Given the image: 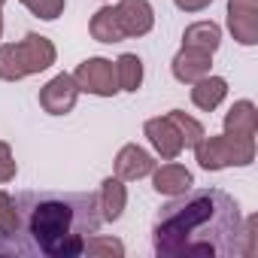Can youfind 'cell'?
<instances>
[{"mask_svg": "<svg viewBox=\"0 0 258 258\" xmlns=\"http://www.w3.org/2000/svg\"><path fill=\"white\" fill-rule=\"evenodd\" d=\"M240 204L222 188H188L170 198L152 225V249L158 258H231L240 255Z\"/></svg>", "mask_w": 258, "mask_h": 258, "instance_id": "6da1fadb", "label": "cell"}, {"mask_svg": "<svg viewBox=\"0 0 258 258\" xmlns=\"http://www.w3.org/2000/svg\"><path fill=\"white\" fill-rule=\"evenodd\" d=\"M25 255L76 258L88 234L100 231L97 191H19L16 198Z\"/></svg>", "mask_w": 258, "mask_h": 258, "instance_id": "7a4b0ae2", "label": "cell"}, {"mask_svg": "<svg viewBox=\"0 0 258 258\" xmlns=\"http://www.w3.org/2000/svg\"><path fill=\"white\" fill-rule=\"evenodd\" d=\"M58 52L55 43L43 34H25L19 43H4L0 46V79L4 82H19L34 73H43L55 64Z\"/></svg>", "mask_w": 258, "mask_h": 258, "instance_id": "3957f363", "label": "cell"}, {"mask_svg": "<svg viewBox=\"0 0 258 258\" xmlns=\"http://www.w3.org/2000/svg\"><path fill=\"white\" fill-rule=\"evenodd\" d=\"M195 161L201 170H225V167H249L255 161V137L219 134L201 137L195 146Z\"/></svg>", "mask_w": 258, "mask_h": 258, "instance_id": "277c9868", "label": "cell"}, {"mask_svg": "<svg viewBox=\"0 0 258 258\" xmlns=\"http://www.w3.org/2000/svg\"><path fill=\"white\" fill-rule=\"evenodd\" d=\"M76 88L94 97H115L118 94V79H115V61L109 58H85L73 70Z\"/></svg>", "mask_w": 258, "mask_h": 258, "instance_id": "5b68a950", "label": "cell"}, {"mask_svg": "<svg viewBox=\"0 0 258 258\" xmlns=\"http://www.w3.org/2000/svg\"><path fill=\"white\" fill-rule=\"evenodd\" d=\"M79 94H82V91L76 88L73 73H58V76H52V79L40 88V106H43V112H49V115H67V112H73Z\"/></svg>", "mask_w": 258, "mask_h": 258, "instance_id": "8992f818", "label": "cell"}, {"mask_svg": "<svg viewBox=\"0 0 258 258\" xmlns=\"http://www.w3.org/2000/svg\"><path fill=\"white\" fill-rule=\"evenodd\" d=\"M143 134H146L149 146H152L164 161L179 158V155H182V149H185L182 134L176 131V124H173L167 115H155V118H149V121L143 124Z\"/></svg>", "mask_w": 258, "mask_h": 258, "instance_id": "52a82bcc", "label": "cell"}, {"mask_svg": "<svg viewBox=\"0 0 258 258\" xmlns=\"http://www.w3.org/2000/svg\"><path fill=\"white\" fill-rule=\"evenodd\" d=\"M115 13L124 37H146L155 28V10L149 0H118Z\"/></svg>", "mask_w": 258, "mask_h": 258, "instance_id": "ba28073f", "label": "cell"}, {"mask_svg": "<svg viewBox=\"0 0 258 258\" xmlns=\"http://www.w3.org/2000/svg\"><path fill=\"white\" fill-rule=\"evenodd\" d=\"M0 255H25L22 243V222L13 195L0 188Z\"/></svg>", "mask_w": 258, "mask_h": 258, "instance_id": "9c48e42d", "label": "cell"}, {"mask_svg": "<svg viewBox=\"0 0 258 258\" xmlns=\"http://www.w3.org/2000/svg\"><path fill=\"white\" fill-rule=\"evenodd\" d=\"M210 70H213V55L201 52V49H191V46H182L170 61V73L182 85H191V82L210 76Z\"/></svg>", "mask_w": 258, "mask_h": 258, "instance_id": "30bf717a", "label": "cell"}, {"mask_svg": "<svg viewBox=\"0 0 258 258\" xmlns=\"http://www.w3.org/2000/svg\"><path fill=\"white\" fill-rule=\"evenodd\" d=\"M115 176L118 179H124V182H134V179H143V176H149L152 170H155V158L143 149V146H137V143H127V146H121L118 149V155H115Z\"/></svg>", "mask_w": 258, "mask_h": 258, "instance_id": "8fae6325", "label": "cell"}, {"mask_svg": "<svg viewBox=\"0 0 258 258\" xmlns=\"http://www.w3.org/2000/svg\"><path fill=\"white\" fill-rule=\"evenodd\" d=\"M149 176H152V188L158 195H164V198H176V195H182V191H188L195 185L191 170L185 164H176V158L167 161V164H161V167L155 164V170Z\"/></svg>", "mask_w": 258, "mask_h": 258, "instance_id": "7c38bea8", "label": "cell"}, {"mask_svg": "<svg viewBox=\"0 0 258 258\" xmlns=\"http://www.w3.org/2000/svg\"><path fill=\"white\" fill-rule=\"evenodd\" d=\"M97 204H100V219L103 222H118L124 207H127V188H124V179L118 176H106L100 182V191H97Z\"/></svg>", "mask_w": 258, "mask_h": 258, "instance_id": "4fadbf2b", "label": "cell"}, {"mask_svg": "<svg viewBox=\"0 0 258 258\" xmlns=\"http://www.w3.org/2000/svg\"><path fill=\"white\" fill-rule=\"evenodd\" d=\"M228 97V79L222 76H204L198 82H191V103L201 109V112H213L222 106V100Z\"/></svg>", "mask_w": 258, "mask_h": 258, "instance_id": "5bb4252c", "label": "cell"}, {"mask_svg": "<svg viewBox=\"0 0 258 258\" xmlns=\"http://www.w3.org/2000/svg\"><path fill=\"white\" fill-rule=\"evenodd\" d=\"M88 34H91V40H97V43H121V40H127L124 31H121V25H118V13H115L112 4L100 7V10L91 16Z\"/></svg>", "mask_w": 258, "mask_h": 258, "instance_id": "9a60e30c", "label": "cell"}, {"mask_svg": "<svg viewBox=\"0 0 258 258\" xmlns=\"http://www.w3.org/2000/svg\"><path fill=\"white\" fill-rule=\"evenodd\" d=\"M225 134H240V137L258 134V109L252 100H237L225 112Z\"/></svg>", "mask_w": 258, "mask_h": 258, "instance_id": "2e32d148", "label": "cell"}, {"mask_svg": "<svg viewBox=\"0 0 258 258\" xmlns=\"http://www.w3.org/2000/svg\"><path fill=\"white\" fill-rule=\"evenodd\" d=\"M182 46H191V49H201V52H210L216 55L219 46H222V28L210 19L204 22H195L182 31Z\"/></svg>", "mask_w": 258, "mask_h": 258, "instance_id": "e0dca14e", "label": "cell"}, {"mask_svg": "<svg viewBox=\"0 0 258 258\" xmlns=\"http://www.w3.org/2000/svg\"><path fill=\"white\" fill-rule=\"evenodd\" d=\"M115 79H118V91H131V94L140 91V85H143V61H140V55H134V52L118 55Z\"/></svg>", "mask_w": 258, "mask_h": 258, "instance_id": "ac0fdd59", "label": "cell"}, {"mask_svg": "<svg viewBox=\"0 0 258 258\" xmlns=\"http://www.w3.org/2000/svg\"><path fill=\"white\" fill-rule=\"evenodd\" d=\"M82 255L88 258H121L124 255V243L115 237H103V234H88V240L82 243Z\"/></svg>", "mask_w": 258, "mask_h": 258, "instance_id": "d6986e66", "label": "cell"}, {"mask_svg": "<svg viewBox=\"0 0 258 258\" xmlns=\"http://www.w3.org/2000/svg\"><path fill=\"white\" fill-rule=\"evenodd\" d=\"M167 118L176 124V131L182 134L185 149H195V146H198V140L207 134V131H204V124H201L198 118H191L188 112H182V109H170V112H167Z\"/></svg>", "mask_w": 258, "mask_h": 258, "instance_id": "ffe728a7", "label": "cell"}, {"mask_svg": "<svg viewBox=\"0 0 258 258\" xmlns=\"http://www.w3.org/2000/svg\"><path fill=\"white\" fill-rule=\"evenodd\" d=\"M19 4H22L31 16H37V19H43V22H55L58 16H64L67 0H19Z\"/></svg>", "mask_w": 258, "mask_h": 258, "instance_id": "44dd1931", "label": "cell"}, {"mask_svg": "<svg viewBox=\"0 0 258 258\" xmlns=\"http://www.w3.org/2000/svg\"><path fill=\"white\" fill-rule=\"evenodd\" d=\"M16 173H19L16 155H13V149H10V143H7V140H0V185L13 182V179H16Z\"/></svg>", "mask_w": 258, "mask_h": 258, "instance_id": "7402d4cb", "label": "cell"}, {"mask_svg": "<svg viewBox=\"0 0 258 258\" xmlns=\"http://www.w3.org/2000/svg\"><path fill=\"white\" fill-rule=\"evenodd\" d=\"M255 228H258V216L243 219V240H240V255L243 258L255 255Z\"/></svg>", "mask_w": 258, "mask_h": 258, "instance_id": "603a6c76", "label": "cell"}, {"mask_svg": "<svg viewBox=\"0 0 258 258\" xmlns=\"http://www.w3.org/2000/svg\"><path fill=\"white\" fill-rule=\"evenodd\" d=\"M210 4H213V0H173V7L179 13H204Z\"/></svg>", "mask_w": 258, "mask_h": 258, "instance_id": "cb8c5ba5", "label": "cell"}, {"mask_svg": "<svg viewBox=\"0 0 258 258\" xmlns=\"http://www.w3.org/2000/svg\"><path fill=\"white\" fill-rule=\"evenodd\" d=\"M228 13H258V0H228Z\"/></svg>", "mask_w": 258, "mask_h": 258, "instance_id": "d4e9b609", "label": "cell"}, {"mask_svg": "<svg viewBox=\"0 0 258 258\" xmlns=\"http://www.w3.org/2000/svg\"><path fill=\"white\" fill-rule=\"evenodd\" d=\"M0 40H4V13H0Z\"/></svg>", "mask_w": 258, "mask_h": 258, "instance_id": "484cf974", "label": "cell"}, {"mask_svg": "<svg viewBox=\"0 0 258 258\" xmlns=\"http://www.w3.org/2000/svg\"><path fill=\"white\" fill-rule=\"evenodd\" d=\"M4 4H7V0H0V7H4Z\"/></svg>", "mask_w": 258, "mask_h": 258, "instance_id": "4316f807", "label": "cell"}, {"mask_svg": "<svg viewBox=\"0 0 258 258\" xmlns=\"http://www.w3.org/2000/svg\"><path fill=\"white\" fill-rule=\"evenodd\" d=\"M103 4H106V0H103Z\"/></svg>", "mask_w": 258, "mask_h": 258, "instance_id": "83f0119b", "label": "cell"}]
</instances>
